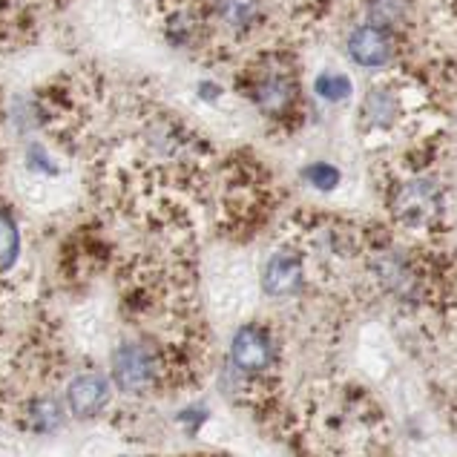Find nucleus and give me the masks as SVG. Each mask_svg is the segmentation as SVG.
Returning a JSON list of instances; mask_svg holds the SVG:
<instances>
[{
  "label": "nucleus",
  "instance_id": "nucleus-1",
  "mask_svg": "<svg viewBox=\"0 0 457 457\" xmlns=\"http://www.w3.org/2000/svg\"><path fill=\"white\" fill-rule=\"evenodd\" d=\"M159 377V360L153 348L141 343H124L112 354V383L127 395H141Z\"/></svg>",
  "mask_w": 457,
  "mask_h": 457
},
{
  "label": "nucleus",
  "instance_id": "nucleus-2",
  "mask_svg": "<svg viewBox=\"0 0 457 457\" xmlns=\"http://www.w3.org/2000/svg\"><path fill=\"white\" fill-rule=\"evenodd\" d=\"M440 211V187L432 179H414L395 195V213L403 225H428Z\"/></svg>",
  "mask_w": 457,
  "mask_h": 457
},
{
  "label": "nucleus",
  "instance_id": "nucleus-3",
  "mask_svg": "<svg viewBox=\"0 0 457 457\" xmlns=\"http://www.w3.org/2000/svg\"><path fill=\"white\" fill-rule=\"evenodd\" d=\"M230 360L242 374H262L273 362V339L259 325H242L230 339Z\"/></svg>",
  "mask_w": 457,
  "mask_h": 457
},
{
  "label": "nucleus",
  "instance_id": "nucleus-4",
  "mask_svg": "<svg viewBox=\"0 0 457 457\" xmlns=\"http://www.w3.org/2000/svg\"><path fill=\"white\" fill-rule=\"evenodd\" d=\"M348 58L357 63V67H365V70H380L391 61V52H395V44H391V35L388 29L377 23H360L351 29L348 35Z\"/></svg>",
  "mask_w": 457,
  "mask_h": 457
},
{
  "label": "nucleus",
  "instance_id": "nucleus-5",
  "mask_svg": "<svg viewBox=\"0 0 457 457\" xmlns=\"http://www.w3.org/2000/svg\"><path fill=\"white\" fill-rule=\"evenodd\" d=\"M303 282H305V268H303V259L294 251H277L262 268V291L268 296H277V299L294 296L303 288Z\"/></svg>",
  "mask_w": 457,
  "mask_h": 457
},
{
  "label": "nucleus",
  "instance_id": "nucleus-6",
  "mask_svg": "<svg viewBox=\"0 0 457 457\" xmlns=\"http://www.w3.org/2000/svg\"><path fill=\"white\" fill-rule=\"evenodd\" d=\"M67 403L75 417H96L110 403V383L101 374H81L67 388Z\"/></svg>",
  "mask_w": 457,
  "mask_h": 457
},
{
  "label": "nucleus",
  "instance_id": "nucleus-7",
  "mask_svg": "<svg viewBox=\"0 0 457 457\" xmlns=\"http://www.w3.org/2000/svg\"><path fill=\"white\" fill-rule=\"evenodd\" d=\"M296 87L288 75H268L253 87V104L268 115H282L294 107Z\"/></svg>",
  "mask_w": 457,
  "mask_h": 457
},
{
  "label": "nucleus",
  "instance_id": "nucleus-8",
  "mask_svg": "<svg viewBox=\"0 0 457 457\" xmlns=\"http://www.w3.org/2000/svg\"><path fill=\"white\" fill-rule=\"evenodd\" d=\"M397 98L386 87H374L362 101V121L371 129H391L397 121Z\"/></svg>",
  "mask_w": 457,
  "mask_h": 457
},
{
  "label": "nucleus",
  "instance_id": "nucleus-9",
  "mask_svg": "<svg viewBox=\"0 0 457 457\" xmlns=\"http://www.w3.org/2000/svg\"><path fill=\"white\" fill-rule=\"evenodd\" d=\"M262 12L259 0H216V15L221 23H228L230 29H247Z\"/></svg>",
  "mask_w": 457,
  "mask_h": 457
},
{
  "label": "nucleus",
  "instance_id": "nucleus-10",
  "mask_svg": "<svg viewBox=\"0 0 457 457\" xmlns=\"http://www.w3.org/2000/svg\"><path fill=\"white\" fill-rule=\"evenodd\" d=\"M21 259V228L9 213L0 211V273H9Z\"/></svg>",
  "mask_w": 457,
  "mask_h": 457
},
{
  "label": "nucleus",
  "instance_id": "nucleus-11",
  "mask_svg": "<svg viewBox=\"0 0 457 457\" xmlns=\"http://www.w3.org/2000/svg\"><path fill=\"white\" fill-rule=\"evenodd\" d=\"M377 277L383 279V285L395 294H409L414 288V277L406 268V262H400L397 256H383L377 262Z\"/></svg>",
  "mask_w": 457,
  "mask_h": 457
},
{
  "label": "nucleus",
  "instance_id": "nucleus-12",
  "mask_svg": "<svg viewBox=\"0 0 457 457\" xmlns=\"http://www.w3.org/2000/svg\"><path fill=\"white\" fill-rule=\"evenodd\" d=\"M313 93L328 104H343L354 93V84H351V78L343 72H322L317 75V81H313Z\"/></svg>",
  "mask_w": 457,
  "mask_h": 457
},
{
  "label": "nucleus",
  "instance_id": "nucleus-13",
  "mask_svg": "<svg viewBox=\"0 0 457 457\" xmlns=\"http://www.w3.org/2000/svg\"><path fill=\"white\" fill-rule=\"evenodd\" d=\"M303 179L313 190L320 193H331L339 187V181H343V173H339V167H334L331 162H313L303 170Z\"/></svg>",
  "mask_w": 457,
  "mask_h": 457
},
{
  "label": "nucleus",
  "instance_id": "nucleus-14",
  "mask_svg": "<svg viewBox=\"0 0 457 457\" xmlns=\"http://www.w3.org/2000/svg\"><path fill=\"white\" fill-rule=\"evenodd\" d=\"M29 420H32L35 432H41V435L55 432V428L61 426V409H58V403L49 400V397L35 400L32 406H29Z\"/></svg>",
  "mask_w": 457,
  "mask_h": 457
},
{
  "label": "nucleus",
  "instance_id": "nucleus-15",
  "mask_svg": "<svg viewBox=\"0 0 457 457\" xmlns=\"http://www.w3.org/2000/svg\"><path fill=\"white\" fill-rule=\"evenodd\" d=\"M369 12H371V23L383 26H395L406 15V0H369Z\"/></svg>",
  "mask_w": 457,
  "mask_h": 457
},
{
  "label": "nucleus",
  "instance_id": "nucleus-16",
  "mask_svg": "<svg viewBox=\"0 0 457 457\" xmlns=\"http://www.w3.org/2000/svg\"><path fill=\"white\" fill-rule=\"evenodd\" d=\"M26 170L35 173V176H46V179L58 176L55 159H52V155L44 147H37V145H32L29 150H26Z\"/></svg>",
  "mask_w": 457,
  "mask_h": 457
},
{
  "label": "nucleus",
  "instance_id": "nucleus-17",
  "mask_svg": "<svg viewBox=\"0 0 457 457\" xmlns=\"http://www.w3.org/2000/svg\"><path fill=\"white\" fill-rule=\"evenodd\" d=\"M195 96H199L204 104H216L221 98V87L213 84V81H199V87H195Z\"/></svg>",
  "mask_w": 457,
  "mask_h": 457
}]
</instances>
